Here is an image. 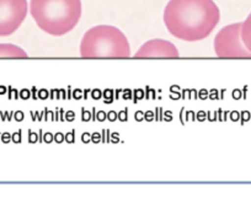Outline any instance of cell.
Listing matches in <instances>:
<instances>
[{
	"mask_svg": "<svg viewBox=\"0 0 251 198\" xmlns=\"http://www.w3.org/2000/svg\"><path fill=\"white\" fill-rule=\"evenodd\" d=\"M221 20L213 0H170L164 10V24L174 37L196 42L208 37Z\"/></svg>",
	"mask_w": 251,
	"mask_h": 198,
	"instance_id": "6da1fadb",
	"label": "cell"
},
{
	"mask_svg": "<svg viewBox=\"0 0 251 198\" xmlns=\"http://www.w3.org/2000/svg\"><path fill=\"white\" fill-rule=\"evenodd\" d=\"M30 14L43 32L64 36L80 20L81 0H31Z\"/></svg>",
	"mask_w": 251,
	"mask_h": 198,
	"instance_id": "7a4b0ae2",
	"label": "cell"
},
{
	"mask_svg": "<svg viewBox=\"0 0 251 198\" xmlns=\"http://www.w3.org/2000/svg\"><path fill=\"white\" fill-rule=\"evenodd\" d=\"M79 50L83 58H129L132 55L125 33L110 25H99L86 31Z\"/></svg>",
	"mask_w": 251,
	"mask_h": 198,
	"instance_id": "3957f363",
	"label": "cell"
},
{
	"mask_svg": "<svg viewBox=\"0 0 251 198\" xmlns=\"http://www.w3.org/2000/svg\"><path fill=\"white\" fill-rule=\"evenodd\" d=\"M241 23L226 26L214 38V52L219 58H251L240 35Z\"/></svg>",
	"mask_w": 251,
	"mask_h": 198,
	"instance_id": "277c9868",
	"label": "cell"
},
{
	"mask_svg": "<svg viewBox=\"0 0 251 198\" xmlns=\"http://www.w3.org/2000/svg\"><path fill=\"white\" fill-rule=\"evenodd\" d=\"M27 0H0V37L19 30L27 16Z\"/></svg>",
	"mask_w": 251,
	"mask_h": 198,
	"instance_id": "5b68a950",
	"label": "cell"
},
{
	"mask_svg": "<svg viewBox=\"0 0 251 198\" xmlns=\"http://www.w3.org/2000/svg\"><path fill=\"white\" fill-rule=\"evenodd\" d=\"M136 58H178L180 53L174 43L166 40H151L144 43L138 52L134 54Z\"/></svg>",
	"mask_w": 251,
	"mask_h": 198,
	"instance_id": "8992f818",
	"label": "cell"
},
{
	"mask_svg": "<svg viewBox=\"0 0 251 198\" xmlns=\"http://www.w3.org/2000/svg\"><path fill=\"white\" fill-rule=\"evenodd\" d=\"M28 54L19 46L0 43V58H27Z\"/></svg>",
	"mask_w": 251,
	"mask_h": 198,
	"instance_id": "52a82bcc",
	"label": "cell"
},
{
	"mask_svg": "<svg viewBox=\"0 0 251 198\" xmlns=\"http://www.w3.org/2000/svg\"><path fill=\"white\" fill-rule=\"evenodd\" d=\"M240 35L244 46H245L246 50L251 53V13L249 14L246 20L244 21V23H241Z\"/></svg>",
	"mask_w": 251,
	"mask_h": 198,
	"instance_id": "ba28073f",
	"label": "cell"
}]
</instances>
